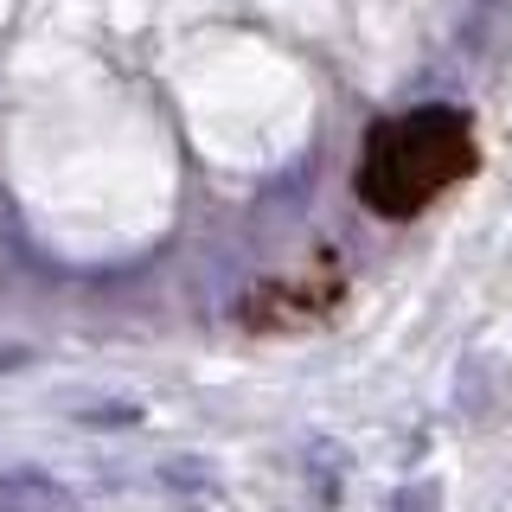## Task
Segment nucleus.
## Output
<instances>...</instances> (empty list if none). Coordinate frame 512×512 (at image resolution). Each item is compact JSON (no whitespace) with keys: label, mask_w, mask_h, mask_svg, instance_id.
I'll return each instance as SVG.
<instances>
[{"label":"nucleus","mask_w":512,"mask_h":512,"mask_svg":"<svg viewBox=\"0 0 512 512\" xmlns=\"http://www.w3.org/2000/svg\"><path fill=\"white\" fill-rule=\"evenodd\" d=\"M480 167L474 116L455 103H423L378 122L359 148V199L378 218H416Z\"/></svg>","instance_id":"1"},{"label":"nucleus","mask_w":512,"mask_h":512,"mask_svg":"<svg viewBox=\"0 0 512 512\" xmlns=\"http://www.w3.org/2000/svg\"><path fill=\"white\" fill-rule=\"evenodd\" d=\"M340 295H346V269L333 263V256H320V263L301 269L295 282L288 276L263 282L244 301V320L250 327H308V320H327L333 308H340Z\"/></svg>","instance_id":"2"}]
</instances>
